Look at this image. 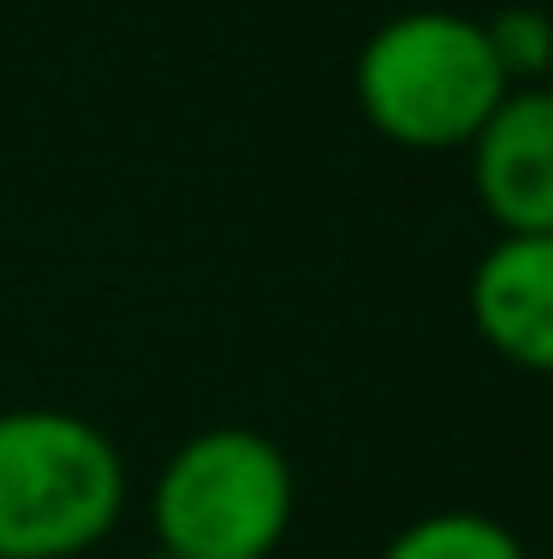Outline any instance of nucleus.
I'll return each mask as SVG.
<instances>
[{
  "mask_svg": "<svg viewBox=\"0 0 553 559\" xmlns=\"http://www.w3.org/2000/svg\"><path fill=\"white\" fill-rule=\"evenodd\" d=\"M125 459L77 411H0V559H77L125 512Z\"/></svg>",
  "mask_w": 553,
  "mask_h": 559,
  "instance_id": "f257e3e1",
  "label": "nucleus"
},
{
  "mask_svg": "<svg viewBox=\"0 0 553 559\" xmlns=\"http://www.w3.org/2000/svg\"><path fill=\"white\" fill-rule=\"evenodd\" d=\"M358 108L399 150H465L500 102L506 72L482 36V19L417 7L387 19L358 55Z\"/></svg>",
  "mask_w": 553,
  "mask_h": 559,
  "instance_id": "f03ea898",
  "label": "nucleus"
},
{
  "mask_svg": "<svg viewBox=\"0 0 553 559\" xmlns=\"http://www.w3.org/2000/svg\"><path fill=\"white\" fill-rule=\"evenodd\" d=\"M298 518V476L244 423L191 435L149 495L155 548L173 559H274Z\"/></svg>",
  "mask_w": 553,
  "mask_h": 559,
  "instance_id": "7ed1b4c3",
  "label": "nucleus"
},
{
  "mask_svg": "<svg viewBox=\"0 0 553 559\" xmlns=\"http://www.w3.org/2000/svg\"><path fill=\"white\" fill-rule=\"evenodd\" d=\"M470 150V185L500 233H553V90L518 84L482 119Z\"/></svg>",
  "mask_w": 553,
  "mask_h": 559,
  "instance_id": "20e7f679",
  "label": "nucleus"
},
{
  "mask_svg": "<svg viewBox=\"0 0 553 559\" xmlns=\"http://www.w3.org/2000/svg\"><path fill=\"white\" fill-rule=\"evenodd\" d=\"M470 322L512 369L553 376V233H500L470 269Z\"/></svg>",
  "mask_w": 553,
  "mask_h": 559,
  "instance_id": "39448f33",
  "label": "nucleus"
},
{
  "mask_svg": "<svg viewBox=\"0 0 553 559\" xmlns=\"http://www.w3.org/2000/svg\"><path fill=\"white\" fill-rule=\"evenodd\" d=\"M381 559H530L489 512H423L381 548Z\"/></svg>",
  "mask_w": 553,
  "mask_h": 559,
  "instance_id": "423d86ee",
  "label": "nucleus"
},
{
  "mask_svg": "<svg viewBox=\"0 0 553 559\" xmlns=\"http://www.w3.org/2000/svg\"><path fill=\"white\" fill-rule=\"evenodd\" d=\"M482 36L494 48V66L506 72V84H542L553 66V12L542 7H500L494 19H482Z\"/></svg>",
  "mask_w": 553,
  "mask_h": 559,
  "instance_id": "0eeeda50",
  "label": "nucleus"
},
{
  "mask_svg": "<svg viewBox=\"0 0 553 559\" xmlns=\"http://www.w3.org/2000/svg\"><path fill=\"white\" fill-rule=\"evenodd\" d=\"M143 559H173V554H161V548H155V554H143Z\"/></svg>",
  "mask_w": 553,
  "mask_h": 559,
  "instance_id": "6e6552de",
  "label": "nucleus"
},
{
  "mask_svg": "<svg viewBox=\"0 0 553 559\" xmlns=\"http://www.w3.org/2000/svg\"><path fill=\"white\" fill-rule=\"evenodd\" d=\"M542 84H548V90H553V66H548V78H542Z\"/></svg>",
  "mask_w": 553,
  "mask_h": 559,
  "instance_id": "1a4fd4ad",
  "label": "nucleus"
}]
</instances>
